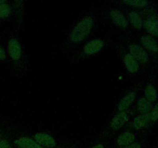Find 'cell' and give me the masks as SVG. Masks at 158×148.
Returning <instances> with one entry per match:
<instances>
[{
	"label": "cell",
	"instance_id": "obj_1",
	"mask_svg": "<svg viewBox=\"0 0 158 148\" xmlns=\"http://www.w3.org/2000/svg\"><path fill=\"white\" fill-rule=\"evenodd\" d=\"M94 20L91 17L86 16L75 26L70 34V39L73 43H79L84 39L93 27Z\"/></svg>",
	"mask_w": 158,
	"mask_h": 148
},
{
	"label": "cell",
	"instance_id": "obj_2",
	"mask_svg": "<svg viewBox=\"0 0 158 148\" xmlns=\"http://www.w3.org/2000/svg\"><path fill=\"white\" fill-rule=\"evenodd\" d=\"M35 141L42 146H45L47 148H54L56 145V140L52 137L46 134H35L34 136Z\"/></svg>",
	"mask_w": 158,
	"mask_h": 148
},
{
	"label": "cell",
	"instance_id": "obj_3",
	"mask_svg": "<svg viewBox=\"0 0 158 148\" xmlns=\"http://www.w3.org/2000/svg\"><path fill=\"white\" fill-rule=\"evenodd\" d=\"M131 55L140 63H146L148 61V56L146 51L140 46L133 44L130 46Z\"/></svg>",
	"mask_w": 158,
	"mask_h": 148
},
{
	"label": "cell",
	"instance_id": "obj_4",
	"mask_svg": "<svg viewBox=\"0 0 158 148\" xmlns=\"http://www.w3.org/2000/svg\"><path fill=\"white\" fill-rule=\"evenodd\" d=\"M8 50L9 56L14 60H18L21 56V47L20 44L16 39H12L9 42L8 45Z\"/></svg>",
	"mask_w": 158,
	"mask_h": 148
},
{
	"label": "cell",
	"instance_id": "obj_5",
	"mask_svg": "<svg viewBox=\"0 0 158 148\" xmlns=\"http://www.w3.org/2000/svg\"><path fill=\"white\" fill-rule=\"evenodd\" d=\"M103 46V42L101 39H94L85 45L84 51L88 55H92L101 50Z\"/></svg>",
	"mask_w": 158,
	"mask_h": 148
},
{
	"label": "cell",
	"instance_id": "obj_6",
	"mask_svg": "<svg viewBox=\"0 0 158 148\" xmlns=\"http://www.w3.org/2000/svg\"><path fill=\"white\" fill-rule=\"evenodd\" d=\"M127 120L128 116L127 114V113H125L124 111L120 112L113 118L112 121H111V127H112V129L116 130H119L123 126L125 122Z\"/></svg>",
	"mask_w": 158,
	"mask_h": 148
},
{
	"label": "cell",
	"instance_id": "obj_7",
	"mask_svg": "<svg viewBox=\"0 0 158 148\" xmlns=\"http://www.w3.org/2000/svg\"><path fill=\"white\" fill-rule=\"evenodd\" d=\"M135 140V136L131 132H125L120 134L117 139V144L120 147L128 146Z\"/></svg>",
	"mask_w": 158,
	"mask_h": 148
},
{
	"label": "cell",
	"instance_id": "obj_8",
	"mask_svg": "<svg viewBox=\"0 0 158 148\" xmlns=\"http://www.w3.org/2000/svg\"><path fill=\"white\" fill-rule=\"evenodd\" d=\"M14 143L18 146L23 148H43L35 140L28 138V137H21V138L15 140Z\"/></svg>",
	"mask_w": 158,
	"mask_h": 148
},
{
	"label": "cell",
	"instance_id": "obj_9",
	"mask_svg": "<svg viewBox=\"0 0 158 148\" xmlns=\"http://www.w3.org/2000/svg\"><path fill=\"white\" fill-rule=\"evenodd\" d=\"M110 17L112 18L113 22L115 23L117 26H120L121 28H126L127 26V21L124 15L118 10L114 9L110 12Z\"/></svg>",
	"mask_w": 158,
	"mask_h": 148
},
{
	"label": "cell",
	"instance_id": "obj_10",
	"mask_svg": "<svg viewBox=\"0 0 158 148\" xmlns=\"http://www.w3.org/2000/svg\"><path fill=\"white\" fill-rule=\"evenodd\" d=\"M140 41L145 49L154 52L158 51V45L156 40L153 37L150 36V35H143L141 37Z\"/></svg>",
	"mask_w": 158,
	"mask_h": 148
},
{
	"label": "cell",
	"instance_id": "obj_11",
	"mask_svg": "<svg viewBox=\"0 0 158 148\" xmlns=\"http://www.w3.org/2000/svg\"><path fill=\"white\" fill-rule=\"evenodd\" d=\"M135 97H136V92H130V93H128L127 96H125V97L120 100V103H119V106H118L119 110H120L122 112V111L127 109V108L130 106V105L134 102Z\"/></svg>",
	"mask_w": 158,
	"mask_h": 148
},
{
	"label": "cell",
	"instance_id": "obj_12",
	"mask_svg": "<svg viewBox=\"0 0 158 148\" xmlns=\"http://www.w3.org/2000/svg\"><path fill=\"white\" fill-rule=\"evenodd\" d=\"M124 63L125 66H126L127 69L130 71L131 72H137L139 69V65L137 62L136 61L135 59L131 55V54H127L124 57Z\"/></svg>",
	"mask_w": 158,
	"mask_h": 148
},
{
	"label": "cell",
	"instance_id": "obj_13",
	"mask_svg": "<svg viewBox=\"0 0 158 148\" xmlns=\"http://www.w3.org/2000/svg\"><path fill=\"white\" fill-rule=\"evenodd\" d=\"M144 27L149 33L158 35V21L154 18H150L144 23Z\"/></svg>",
	"mask_w": 158,
	"mask_h": 148
},
{
	"label": "cell",
	"instance_id": "obj_14",
	"mask_svg": "<svg viewBox=\"0 0 158 148\" xmlns=\"http://www.w3.org/2000/svg\"><path fill=\"white\" fill-rule=\"evenodd\" d=\"M150 120V115L148 113L142 114V115L138 116V117H135L133 122V125H134V128L137 130L141 129L142 127L145 126L147 123H148Z\"/></svg>",
	"mask_w": 158,
	"mask_h": 148
},
{
	"label": "cell",
	"instance_id": "obj_15",
	"mask_svg": "<svg viewBox=\"0 0 158 148\" xmlns=\"http://www.w3.org/2000/svg\"><path fill=\"white\" fill-rule=\"evenodd\" d=\"M152 108L151 102L147 100L146 98H141L138 101V110L140 113H142L143 114L148 113L149 111H151Z\"/></svg>",
	"mask_w": 158,
	"mask_h": 148
},
{
	"label": "cell",
	"instance_id": "obj_16",
	"mask_svg": "<svg viewBox=\"0 0 158 148\" xmlns=\"http://www.w3.org/2000/svg\"><path fill=\"white\" fill-rule=\"evenodd\" d=\"M145 96H146V99L149 100L150 102H154L157 100V94L156 89L152 86V85H148L145 88Z\"/></svg>",
	"mask_w": 158,
	"mask_h": 148
},
{
	"label": "cell",
	"instance_id": "obj_17",
	"mask_svg": "<svg viewBox=\"0 0 158 148\" xmlns=\"http://www.w3.org/2000/svg\"><path fill=\"white\" fill-rule=\"evenodd\" d=\"M129 18L134 27H135L136 29H140L142 27L141 18L137 12H134V11L131 12L129 14Z\"/></svg>",
	"mask_w": 158,
	"mask_h": 148
},
{
	"label": "cell",
	"instance_id": "obj_18",
	"mask_svg": "<svg viewBox=\"0 0 158 148\" xmlns=\"http://www.w3.org/2000/svg\"><path fill=\"white\" fill-rule=\"evenodd\" d=\"M125 4L130 5L131 6H134V7H138L142 8L144 7L147 4L148 2L144 1V0H128V1H123Z\"/></svg>",
	"mask_w": 158,
	"mask_h": 148
},
{
	"label": "cell",
	"instance_id": "obj_19",
	"mask_svg": "<svg viewBox=\"0 0 158 148\" xmlns=\"http://www.w3.org/2000/svg\"><path fill=\"white\" fill-rule=\"evenodd\" d=\"M11 12V9L9 6L6 3L0 5V17L1 18H6L9 16Z\"/></svg>",
	"mask_w": 158,
	"mask_h": 148
},
{
	"label": "cell",
	"instance_id": "obj_20",
	"mask_svg": "<svg viewBox=\"0 0 158 148\" xmlns=\"http://www.w3.org/2000/svg\"><path fill=\"white\" fill-rule=\"evenodd\" d=\"M150 119L152 121H156V120H158V103L154 106L153 110L151 111V114H150Z\"/></svg>",
	"mask_w": 158,
	"mask_h": 148
},
{
	"label": "cell",
	"instance_id": "obj_21",
	"mask_svg": "<svg viewBox=\"0 0 158 148\" xmlns=\"http://www.w3.org/2000/svg\"><path fill=\"white\" fill-rule=\"evenodd\" d=\"M121 148H142V145L141 143H140L139 142H134V143H131V144L126 146H123V147Z\"/></svg>",
	"mask_w": 158,
	"mask_h": 148
},
{
	"label": "cell",
	"instance_id": "obj_22",
	"mask_svg": "<svg viewBox=\"0 0 158 148\" xmlns=\"http://www.w3.org/2000/svg\"><path fill=\"white\" fill-rule=\"evenodd\" d=\"M0 148H12L6 140H0Z\"/></svg>",
	"mask_w": 158,
	"mask_h": 148
},
{
	"label": "cell",
	"instance_id": "obj_23",
	"mask_svg": "<svg viewBox=\"0 0 158 148\" xmlns=\"http://www.w3.org/2000/svg\"><path fill=\"white\" fill-rule=\"evenodd\" d=\"M6 55L5 50L2 47H0V60H4L6 59Z\"/></svg>",
	"mask_w": 158,
	"mask_h": 148
},
{
	"label": "cell",
	"instance_id": "obj_24",
	"mask_svg": "<svg viewBox=\"0 0 158 148\" xmlns=\"http://www.w3.org/2000/svg\"><path fill=\"white\" fill-rule=\"evenodd\" d=\"M91 148H105V147H104V145H103V143H97V144H96L95 146H92Z\"/></svg>",
	"mask_w": 158,
	"mask_h": 148
},
{
	"label": "cell",
	"instance_id": "obj_25",
	"mask_svg": "<svg viewBox=\"0 0 158 148\" xmlns=\"http://www.w3.org/2000/svg\"><path fill=\"white\" fill-rule=\"evenodd\" d=\"M3 3H5V1H0V5L3 4Z\"/></svg>",
	"mask_w": 158,
	"mask_h": 148
},
{
	"label": "cell",
	"instance_id": "obj_26",
	"mask_svg": "<svg viewBox=\"0 0 158 148\" xmlns=\"http://www.w3.org/2000/svg\"><path fill=\"white\" fill-rule=\"evenodd\" d=\"M16 148H23V147H20V146H17Z\"/></svg>",
	"mask_w": 158,
	"mask_h": 148
},
{
	"label": "cell",
	"instance_id": "obj_27",
	"mask_svg": "<svg viewBox=\"0 0 158 148\" xmlns=\"http://www.w3.org/2000/svg\"><path fill=\"white\" fill-rule=\"evenodd\" d=\"M157 21H158V19H157Z\"/></svg>",
	"mask_w": 158,
	"mask_h": 148
}]
</instances>
